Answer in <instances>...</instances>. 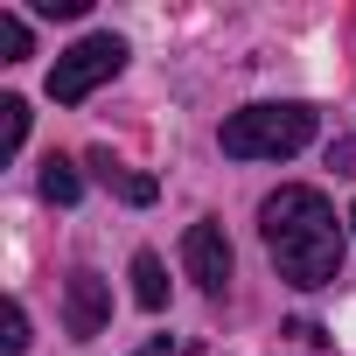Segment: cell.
I'll return each mask as SVG.
<instances>
[{
  "label": "cell",
  "mask_w": 356,
  "mask_h": 356,
  "mask_svg": "<svg viewBox=\"0 0 356 356\" xmlns=\"http://www.w3.org/2000/svg\"><path fill=\"white\" fill-rule=\"evenodd\" d=\"M105 321H112V286L77 266V273L63 280V328H70L77 342H91V335H105Z\"/></svg>",
  "instance_id": "cell-4"
},
{
  "label": "cell",
  "mask_w": 356,
  "mask_h": 356,
  "mask_svg": "<svg viewBox=\"0 0 356 356\" xmlns=\"http://www.w3.org/2000/svg\"><path fill=\"white\" fill-rule=\"evenodd\" d=\"M161 349H168V342H154V349H140V356H161Z\"/></svg>",
  "instance_id": "cell-13"
},
{
  "label": "cell",
  "mask_w": 356,
  "mask_h": 356,
  "mask_svg": "<svg viewBox=\"0 0 356 356\" xmlns=\"http://www.w3.org/2000/svg\"><path fill=\"white\" fill-rule=\"evenodd\" d=\"M22 140H29V105L0 98V154H22Z\"/></svg>",
  "instance_id": "cell-8"
},
{
  "label": "cell",
  "mask_w": 356,
  "mask_h": 356,
  "mask_svg": "<svg viewBox=\"0 0 356 356\" xmlns=\"http://www.w3.org/2000/svg\"><path fill=\"white\" fill-rule=\"evenodd\" d=\"M133 300H140L147 314H161V307H168V266H161L154 252H140V259H133Z\"/></svg>",
  "instance_id": "cell-6"
},
{
  "label": "cell",
  "mask_w": 356,
  "mask_h": 356,
  "mask_svg": "<svg viewBox=\"0 0 356 356\" xmlns=\"http://www.w3.org/2000/svg\"><path fill=\"white\" fill-rule=\"evenodd\" d=\"M119 196H126V203H154L161 182H154V175H119Z\"/></svg>",
  "instance_id": "cell-11"
},
{
  "label": "cell",
  "mask_w": 356,
  "mask_h": 356,
  "mask_svg": "<svg viewBox=\"0 0 356 356\" xmlns=\"http://www.w3.org/2000/svg\"><path fill=\"white\" fill-rule=\"evenodd\" d=\"M77 196H84V182H77V168H70V161H49V168H42V203L70 210Z\"/></svg>",
  "instance_id": "cell-7"
},
{
  "label": "cell",
  "mask_w": 356,
  "mask_h": 356,
  "mask_svg": "<svg viewBox=\"0 0 356 356\" xmlns=\"http://www.w3.org/2000/svg\"><path fill=\"white\" fill-rule=\"evenodd\" d=\"M349 224H356V210H349Z\"/></svg>",
  "instance_id": "cell-14"
},
{
  "label": "cell",
  "mask_w": 356,
  "mask_h": 356,
  "mask_svg": "<svg viewBox=\"0 0 356 356\" xmlns=\"http://www.w3.org/2000/svg\"><path fill=\"white\" fill-rule=\"evenodd\" d=\"M29 349V314H22V300H8V335H0V356H22Z\"/></svg>",
  "instance_id": "cell-10"
},
{
  "label": "cell",
  "mask_w": 356,
  "mask_h": 356,
  "mask_svg": "<svg viewBox=\"0 0 356 356\" xmlns=\"http://www.w3.org/2000/svg\"><path fill=\"white\" fill-rule=\"evenodd\" d=\"M314 140V112L307 105H245L224 119V154L231 161H286Z\"/></svg>",
  "instance_id": "cell-2"
},
{
  "label": "cell",
  "mask_w": 356,
  "mask_h": 356,
  "mask_svg": "<svg viewBox=\"0 0 356 356\" xmlns=\"http://www.w3.org/2000/svg\"><path fill=\"white\" fill-rule=\"evenodd\" d=\"M126 70V42L119 35H84L77 49H63L56 56V70H49V98L56 105H77V98H91L105 77H119Z\"/></svg>",
  "instance_id": "cell-3"
},
{
  "label": "cell",
  "mask_w": 356,
  "mask_h": 356,
  "mask_svg": "<svg viewBox=\"0 0 356 356\" xmlns=\"http://www.w3.org/2000/svg\"><path fill=\"white\" fill-rule=\"evenodd\" d=\"M29 56V29H22V15H0V63H22Z\"/></svg>",
  "instance_id": "cell-9"
},
{
  "label": "cell",
  "mask_w": 356,
  "mask_h": 356,
  "mask_svg": "<svg viewBox=\"0 0 356 356\" xmlns=\"http://www.w3.org/2000/svg\"><path fill=\"white\" fill-rule=\"evenodd\" d=\"M182 266H189V280H196L203 293H224V286H231V238H224V224H189Z\"/></svg>",
  "instance_id": "cell-5"
},
{
  "label": "cell",
  "mask_w": 356,
  "mask_h": 356,
  "mask_svg": "<svg viewBox=\"0 0 356 356\" xmlns=\"http://www.w3.org/2000/svg\"><path fill=\"white\" fill-rule=\"evenodd\" d=\"M328 168H335V175H356V140H335V147H328Z\"/></svg>",
  "instance_id": "cell-12"
},
{
  "label": "cell",
  "mask_w": 356,
  "mask_h": 356,
  "mask_svg": "<svg viewBox=\"0 0 356 356\" xmlns=\"http://www.w3.org/2000/svg\"><path fill=\"white\" fill-rule=\"evenodd\" d=\"M259 231H266V252H273V266H280L286 286H328L342 273V224H335V210H328L321 189H280V196H266Z\"/></svg>",
  "instance_id": "cell-1"
}]
</instances>
